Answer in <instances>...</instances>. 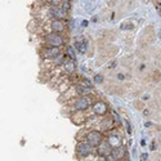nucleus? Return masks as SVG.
I'll return each mask as SVG.
<instances>
[{"instance_id":"obj_12","label":"nucleus","mask_w":161,"mask_h":161,"mask_svg":"<svg viewBox=\"0 0 161 161\" xmlns=\"http://www.w3.org/2000/svg\"><path fill=\"white\" fill-rule=\"evenodd\" d=\"M99 128L102 129V130L104 132H108V130H112V129H115V120L114 119H104V120H102L101 121V124H99Z\"/></svg>"},{"instance_id":"obj_1","label":"nucleus","mask_w":161,"mask_h":161,"mask_svg":"<svg viewBox=\"0 0 161 161\" xmlns=\"http://www.w3.org/2000/svg\"><path fill=\"white\" fill-rule=\"evenodd\" d=\"M71 111H86L89 107H92V104L94 103L92 99L90 94L89 95H79L77 98H72V99L69 102Z\"/></svg>"},{"instance_id":"obj_20","label":"nucleus","mask_w":161,"mask_h":161,"mask_svg":"<svg viewBox=\"0 0 161 161\" xmlns=\"http://www.w3.org/2000/svg\"><path fill=\"white\" fill-rule=\"evenodd\" d=\"M88 24H89V22H88V21H83V22H81V26H83V27H86Z\"/></svg>"},{"instance_id":"obj_7","label":"nucleus","mask_w":161,"mask_h":161,"mask_svg":"<svg viewBox=\"0 0 161 161\" xmlns=\"http://www.w3.org/2000/svg\"><path fill=\"white\" fill-rule=\"evenodd\" d=\"M92 111L95 116H104L107 114L108 107L103 101H97V102H94L92 104Z\"/></svg>"},{"instance_id":"obj_24","label":"nucleus","mask_w":161,"mask_h":161,"mask_svg":"<svg viewBox=\"0 0 161 161\" xmlns=\"http://www.w3.org/2000/svg\"><path fill=\"white\" fill-rule=\"evenodd\" d=\"M160 38H161V32H160Z\"/></svg>"},{"instance_id":"obj_5","label":"nucleus","mask_w":161,"mask_h":161,"mask_svg":"<svg viewBox=\"0 0 161 161\" xmlns=\"http://www.w3.org/2000/svg\"><path fill=\"white\" fill-rule=\"evenodd\" d=\"M85 140L89 142L93 147H98L103 142V134L98 130H90V132L86 133Z\"/></svg>"},{"instance_id":"obj_19","label":"nucleus","mask_w":161,"mask_h":161,"mask_svg":"<svg viewBox=\"0 0 161 161\" xmlns=\"http://www.w3.org/2000/svg\"><path fill=\"white\" fill-rule=\"evenodd\" d=\"M83 84L86 85V86H90V88H93V84L90 83V80H89V79H86V77L83 79Z\"/></svg>"},{"instance_id":"obj_6","label":"nucleus","mask_w":161,"mask_h":161,"mask_svg":"<svg viewBox=\"0 0 161 161\" xmlns=\"http://www.w3.org/2000/svg\"><path fill=\"white\" fill-rule=\"evenodd\" d=\"M49 27V32H58V34H63L65 30H66V23L63 20H52L48 24Z\"/></svg>"},{"instance_id":"obj_8","label":"nucleus","mask_w":161,"mask_h":161,"mask_svg":"<svg viewBox=\"0 0 161 161\" xmlns=\"http://www.w3.org/2000/svg\"><path fill=\"white\" fill-rule=\"evenodd\" d=\"M112 150H114V148L111 147V144L108 143V142H102V143L97 147V155L99 157L106 159L107 156H110V155L112 153Z\"/></svg>"},{"instance_id":"obj_10","label":"nucleus","mask_w":161,"mask_h":161,"mask_svg":"<svg viewBox=\"0 0 161 161\" xmlns=\"http://www.w3.org/2000/svg\"><path fill=\"white\" fill-rule=\"evenodd\" d=\"M71 120L75 125L80 126V125H83V124H85L86 121H88L89 117L84 114V111H75V114L71 116Z\"/></svg>"},{"instance_id":"obj_9","label":"nucleus","mask_w":161,"mask_h":161,"mask_svg":"<svg viewBox=\"0 0 161 161\" xmlns=\"http://www.w3.org/2000/svg\"><path fill=\"white\" fill-rule=\"evenodd\" d=\"M75 48L79 53L85 54L88 52V48H89V41L88 39H85L84 36H79V38L75 40Z\"/></svg>"},{"instance_id":"obj_17","label":"nucleus","mask_w":161,"mask_h":161,"mask_svg":"<svg viewBox=\"0 0 161 161\" xmlns=\"http://www.w3.org/2000/svg\"><path fill=\"white\" fill-rule=\"evenodd\" d=\"M45 3L51 7H59V4L62 3V0H45Z\"/></svg>"},{"instance_id":"obj_16","label":"nucleus","mask_w":161,"mask_h":161,"mask_svg":"<svg viewBox=\"0 0 161 161\" xmlns=\"http://www.w3.org/2000/svg\"><path fill=\"white\" fill-rule=\"evenodd\" d=\"M59 8H62L65 12H67V13H69L70 9H71V3H70V0H62V3L59 4Z\"/></svg>"},{"instance_id":"obj_23","label":"nucleus","mask_w":161,"mask_h":161,"mask_svg":"<svg viewBox=\"0 0 161 161\" xmlns=\"http://www.w3.org/2000/svg\"><path fill=\"white\" fill-rule=\"evenodd\" d=\"M148 98H150V95H148V94H144V95H143V99H148Z\"/></svg>"},{"instance_id":"obj_11","label":"nucleus","mask_w":161,"mask_h":161,"mask_svg":"<svg viewBox=\"0 0 161 161\" xmlns=\"http://www.w3.org/2000/svg\"><path fill=\"white\" fill-rule=\"evenodd\" d=\"M62 71H63V73H66V75H72L73 72H75L76 70V63H75V59H69L66 62V63L61 67Z\"/></svg>"},{"instance_id":"obj_3","label":"nucleus","mask_w":161,"mask_h":161,"mask_svg":"<svg viewBox=\"0 0 161 161\" xmlns=\"http://www.w3.org/2000/svg\"><path fill=\"white\" fill-rule=\"evenodd\" d=\"M39 53L41 58H44L47 61H52L54 58L59 57L62 54V51L59 47H43L39 51Z\"/></svg>"},{"instance_id":"obj_22","label":"nucleus","mask_w":161,"mask_h":161,"mask_svg":"<svg viewBox=\"0 0 161 161\" xmlns=\"http://www.w3.org/2000/svg\"><path fill=\"white\" fill-rule=\"evenodd\" d=\"M117 79H119V80H124V75H122V73H119V75H117Z\"/></svg>"},{"instance_id":"obj_21","label":"nucleus","mask_w":161,"mask_h":161,"mask_svg":"<svg viewBox=\"0 0 161 161\" xmlns=\"http://www.w3.org/2000/svg\"><path fill=\"white\" fill-rule=\"evenodd\" d=\"M140 157H142V160H147V159H148V155H146V153H143V155H142V156H140Z\"/></svg>"},{"instance_id":"obj_13","label":"nucleus","mask_w":161,"mask_h":161,"mask_svg":"<svg viewBox=\"0 0 161 161\" xmlns=\"http://www.w3.org/2000/svg\"><path fill=\"white\" fill-rule=\"evenodd\" d=\"M75 90L77 93V95H89L92 94V88L90 86H85L84 84H79V85H75Z\"/></svg>"},{"instance_id":"obj_2","label":"nucleus","mask_w":161,"mask_h":161,"mask_svg":"<svg viewBox=\"0 0 161 161\" xmlns=\"http://www.w3.org/2000/svg\"><path fill=\"white\" fill-rule=\"evenodd\" d=\"M41 43L43 47H59L62 48L65 45V38L62 36V34L58 32H48L41 36Z\"/></svg>"},{"instance_id":"obj_18","label":"nucleus","mask_w":161,"mask_h":161,"mask_svg":"<svg viewBox=\"0 0 161 161\" xmlns=\"http://www.w3.org/2000/svg\"><path fill=\"white\" fill-rule=\"evenodd\" d=\"M93 80H94V83H95V84H102V83H103V80H104V77H103L102 75H95Z\"/></svg>"},{"instance_id":"obj_15","label":"nucleus","mask_w":161,"mask_h":161,"mask_svg":"<svg viewBox=\"0 0 161 161\" xmlns=\"http://www.w3.org/2000/svg\"><path fill=\"white\" fill-rule=\"evenodd\" d=\"M75 47H72V45H67L66 47V54L69 55V57L71 59H75L76 58V53H75Z\"/></svg>"},{"instance_id":"obj_4","label":"nucleus","mask_w":161,"mask_h":161,"mask_svg":"<svg viewBox=\"0 0 161 161\" xmlns=\"http://www.w3.org/2000/svg\"><path fill=\"white\" fill-rule=\"evenodd\" d=\"M93 147L89 142L86 140H80L77 142V144L75 147V151H76V155L79 157H88L93 153Z\"/></svg>"},{"instance_id":"obj_14","label":"nucleus","mask_w":161,"mask_h":161,"mask_svg":"<svg viewBox=\"0 0 161 161\" xmlns=\"http://www.w3.org/2000/svg\"><path fill=\"white\" fill-rule=\"evenodd\" d=\"M107 142L111 144L112 148H116V147L121 146V137H120V135H110Z\"/></svg>"}]
</instances>
